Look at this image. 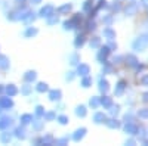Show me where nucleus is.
Segmentation results:
<instances>
[{
	"label": "nucleus",
	"instance_id": "c756f323",
	"mask_svg": "<svg viewBox=\"0 0 148 146\" xmlns=\"http://www.w3.org/2000/svg\"><path fill=\"white\" fill-rule=\"evenodd\" d=\"M99 46H101V39H99V37L90 39V47H92V49H98Z\"/></svg>",
	"mask_w": 148,
	"mask_h": 146
},
{
	"label": "nucleus",
	"instance_id": "e433bc0d",
	"mask_svg": "<svg viewBox=\"0 0 148 146\" xmlns=\"http://www.w3.org/2000/svg\"><path fill=\"white\" fill-rule=\"evenodd\" d=\"M138 115H139V118H144V120H148V108H144V109H139V111H138Z\"/></svg>",
	"mask_w": 148,
	"mask_h": 146
},
{
	"label": "nucleus",
	"instance_id": "ddd939ff",
	"mask_svg": "<svg viewBox=\"0 0 148 146\" xmlns=\"http://www.w3.org/2000/svg\"><path fill=\"white\" fill-rule=\"evenodd\" d=\"M61 97H62V92L58 90V89H55V90H51V92H49V99H51L52 102L59 101Z\"/></svg>",
	"mask_w": 148,
	"mask_h": 146
},
{
	"label": "nucleus",
	"instance_id": "a18cd8bd",
	"mask_svg": "<svg viewBox=\"0 0 148 146\" xmlns=\"http://www.w3.org/2000/svg\"><path fill=\"white\" fill-rule=\"evenodd\" d=\"M33 123H34V130L40 131L43 128V121H33Z\"/></svg>",
	"mask_w": 148,
	"mask_h": 146
},
{
	"label": "nucleus",
	"instance_id": "dca6fc26",
	"mask_svg": "<svg viewBox=\"0 0 148 146\" xmlns=\"http://www.w3.org/2000/svg\"><path fill=\"white\" fill-rule=\"evenodd\" d=\"M125 59H126V64H127V67L135 68V67L138 65V59L135 58L133 55H126V56H125Z\"/></svg>",
	"mask_w": 148,
	"mask_h": 146
},
{
	"label": "nucleus",
	"instance_id": "49530a36",
	"mask_svg": "<svg viewBox=\"0 0 148 146\" xmlns=\"http://www.w3.org/2000/svg\"><path fill=\"white\" fill-rule=\"evenodd\" d=\"M21 92H22V94H30L31 93V86H28V84H25L22 89H21Z\"/></svg>",
	"mask_w": 148,
	"mask_h": 146
},
{
	"label": "nucleus",
	"instance_id": "9b49d317",
	"mask_svg": "<svg viewBox=\"0 0 148 146\" xmlns=\"http://www.w3.org/2000/svg\"><path fill=\"white\" fill-rule=\"evenodd\" d=\"M86 43V35L84 34H79L76 40H74V46H76V49H82Z\"/></svg>",
	"mask_w": 148,
	"mask_h": 146
},
{
	"label": "nucleus",
	"instance_id": "6e6d98bb",
	"mask_svg": "<svg viewBox=\"0 0 148 146\" xmlns=\"http://www.w3.org/2000/svg\"><path fill=\"white\" fill-rule=\"evenodd\" d=\"M142 101H144L145 103H148V92H145V93L142 94Z\"/></svg>",
	"mask_w": 148,
	"mask_h": 146
},
{
	"label": "nucleus",
	"instance_id": "13d9d810",
	"mask_svg": "<svg viewBox=\"0 0 148 146\" xmlns=\"http://www.w3.org/2000/svg\"><path fill=\"white\" fill-rule=\"evenodd\" d=\"M121 59H123V58H120V56H117V58H114V59H113V62H114V64H119V62H120V60H121Z\"/></svg>",
	"mask_w": 148,
	"mask_h": 146
},
{
	"label": "nucleus",
	"instance_id": "f257e3e1",
	"mask_svg": "<svg viewBox=\"0 0 148 146\" xmlns=\"http://www.w3.org/2000/svg\"><path fill=\"white\" fill-rule=\"evenodd\" d=\"M133 50L136 52H144L145 49H148V35H141L132 43Z\"/></svg>",
	"mask_w": 148,
	"mask_h": 146
},
{
	"label": "nucleus",
	"instance_id": "423d86ee",
	"mask_svg": "<svg viewBox=\"0 0 148 146\" xmlns=\"http://www.w3.org/2000/svg\"><path fill=\"white\" fill-rule=\"evenodd\" d=\"M70 21L73 22V27H74V28H80L82 24H83V15H82V14H74Z\"/></svg>",
	"mask_w": 148,
	"mask_h": 146
},
{
	"label": "nucleus",
	"instance_id": "f704fd0d",
	"mask_svg": "<svg viewBox=\"0 0 148 146\" xmlns=\"http://www.w3.org/2000/svg\"><path fill=\"white\" fill-rule=\"evenodd\" d=\"M119 112H120V106H119V105H116V106L111 105V106H110V114L113 115V117H116Z\"/></svg>",
	"mask_w": 148,
	"mask_h": 146
},
{
	"label": "nucleus",
	"instance_id": "864d4df0",
	"mask_svg": "<svg viewBox=\"0 0 148 146\" xmlns=\"http://www.w3.org/2000/svg\"><path fill=\"white\" fill-rule=\"evenodd\" d=\"M132 120H133V118H132L130 114H129V115H127V114L125 115V121H126V123H132Z\"/></svg>",
	"mask_w": 148,
	"mask_h": 146
},
{
	"label": "nucleus",
	"instance_id": "f3484780",
	"mask_svg": "<svg viewBox=\"0 0 148 146\" xmlns=\"http://www.w3.org/2000/svg\"><path fill=\"white\" fill-rule=\"evenodd\" d=\"M0 106L5 108V109H9L14 106V102H12L9 97H0Z\"/></svg>",
	"mask_w": 148,
	"mask_h": 146
},
{
	"label": "nucleus",
	"instance_id": "473e14b6",
	"mask_svg": "<svg viewBox=\"0 0 148 146\" xmlns=\"http://www.w3.org/2000/svg\"><path fill=\"white\" fill-rule=\"evenodd\" d=\"M15 136L18 139H24V137H25V130H24V127H18L15 130Z\"/></svg>",
	"mask_w": 148,
	"mask_h": 146
},
{
	"label": "nucleus",
	"instance_id": "20e7f679",
	"mask_svg": "<svg viewBox=\"0 0 148 146\" xmlns=\"http://www.w3.org/2000/svg\"><path fill=\"white\" fill-rule=\"evenodd\" d=\"M138 130H139V127L135 124L133 121H132V123H126V126H125V131L129 133V134H132V136L138 134Z\"/></svg>",
	"mask_w": 148,
	"mask_h": 146
},
{
	"label": "nucleus",
	"instance_id": "6ab92c4d",
	"mask_svg": "<svg viewBox=\"0 0 148 146\" xmlns=\"http://www.w3.org/2000/svg\"><path fill=\"white\" fill-rule=\"evenodd\" d=\"M99 105H102L104 108H110L111 105H113V99L104 94V96L101 97V99H99Z\"/></svg>",
	"mask_w": 148,
	"mask_h": 146
},
{
	"label": "nucleus",
	"instance_id": "6e6552de",
	"mask_svg": "<svg viewBox=\"0 0 148 146\" xmlns=\"http://www.w3.org/2000/svg\"><path fill=\"white\" fill-rule=\"evenodd\" d=\"M77 74L82 75V77L90 74V67H89L88 64H79V67H77Z\"/></svg>",
	"mask_w": 148,
	"mask_h": 146
},
{
	"label": "nucleus",
	"instance_id": "c85d7f7f",
	"mask_svg": "<svg viewBox=\"0 0 148 146\" xmlns=\"http://www.w3.org/2000/svg\"><path fill=\"white\" fill-rule=\"evenodd\" d=\"M31 121H33V115H30V114H24V115L21 117V123H22V126H25V124L31 123Z\"/></svg>",
	"mask_w": 148,
	"mask_h": 146
},
{
	"label": "nucleus",
	"instance_id": "2eb2a0df",
	"mask_svg": "<svg viewBox=\"0 0 148 146\" xmlns=\"http://www.w3.org/2000/svg\"><path fill=\"white\" fill-rule=\"evenodd\" d=\"M36 143H42V145H55V139H53L51 134H47V136L43 137V139H37Z\"/></svg>",
	"mask_w": 148,
	"mask_h": 146
},
{
	"label": "nucleus",
	"instance_id": "a878e982",
	"mask_svg": "<svg viewBox=\"0 0 148 146\" xmlns=\"http://www.w3.org/2000/svg\"><path fill=\"white\" fill-rule=\"evenodd\" d=\"M58 21H59V16L52 14L51 16H47V25H55V24H58Z\"/></svg>",
	"mask_w": 148,
	"mask_h": 146
},
{
	"label": "nucleus",
	"instance_id": "ea45409f",
	"mask_svg": "<svg viewBox=\"0 0 148 146\" xmlns=\"http://www.w3.org/2000/svg\"><path fill=\"white\" fill-rule=\"evenodd\" d=\"M104 69H102V72H104V74H111V72H113V67H111L108 62H104Z\"/></svg>",
	"mask_w": 148,
	"mask_h": 146
},
{
	"label": "nucleus",
	"instance_id": "aec40b11",
	"mask_svg": "<svg viewBox=\"0 0 148 146\" xmlns=\"http://www.w3.org/2000/svg\"><path fill=\"white\" fill-rule=\"evenodd\" d=\"M105 124H107L110 128H119V127H120V121L116 120V118H110V120L105 121Z\"/></svg>",
	"mask_w": 148,
	"mask_h": 146
},
{
	"label": "nucleus",
	"instance_id": "72a5a7b5",
	"mask_svg": "<svg viewBox=\"0 0 148 146\" xmlns=\"http://www.w3.org/2000/svg\"><path fill=\"white\" fill-rule=\"evenodd\" d=\"M89 105L93 108V109H96L98 106H99V97H90V101H89Z\"/></svg>",
	"mask_w": 148,
	"mask_h": 146
},
{
	"label": "nucleus",
	"instance_id": "7ed1b4c3",
	"mask_svg": "<svg viewBox=\"0 0 148 146\" xmlns=\"http://www.w3.org/2000/svg\"><path fill=\"white\" fill-rule=\"evenodd\" d=\"M138 10H139L138 3H127L125 7V14H126V16H135L138 14Z\"/></svg>",
	"mask_w": 148,
	"mask_h": 146
},
{
	"label": "nucleus",
	"instance_id": "680f3d73",
	"mask_svg": "<svg viewBox=\"0 0 148 146\" xmlns=\"http://www.w3.org/2000/svg\"><path fill=\"white\" fill-rule=\"evenodd\" d=\"M141 3H142L144 6H147V7H148V0H141Z\"/></svg>",
	"mask_w": 148,
	"mask_h": 146
},
{
	"label": "nucleus",
	"instance_id": "4468645a",
	"mask_svg": "<svg viewBox=\"0 0 148 146\" xmlns=\"http://www.w3.org/2000/svg\"><path fill=\"white\" fill-rule=\"evenodd\" d=\"M108 118H107V115L104 114V112H96L95 115H93V121L96 124H102V123H105Z\"/></svg>",
	"mask_w": 148,
	"mask_h": 146
},
{
	"label": "nucleus",
	"instance_id": "603ef678",
	"mask_svg": "<svg viewBox=\"0 0 148 146\" xmlns=\"http://www.w3.org/2000/svg\"><path fill=\"white\" fill-rule=\"evenodd\" d=\"M74 75H76V74H74V72H68V74H67V81H73L74 80Z\"/></svg>",
	"mask_w": 148,
	"mask_h": 146
},
{
	"label": "nucleus",
	"instance_id": "8fccbe9b",
	"mask_svg": "<svg viewBox=\"0 0 148 146\" xmlns=\"http://www.w3.org/2000/svg\"><path fill=\"white\" fill-rule=\"evenodd\" d=\"M108 47H110V50H117V43H114L113 40H110Z\"/></svg>",
	"mask_w": 148,
	"mask_h": 146
},
{
	"label": "nucleus",
	"instance_id": "a211bd4d",
	"mask_svg": "<svg viewBox=\"0 0 148 146\" xmlns=\"http://www.w3.org/2000/svg\"><path fill=\"white\" fill-rule=\"evenodd\" d=\"M37 74H36V71H27L25 74H24V81H27V83H33L36 80Z\"/></svg>",
	"mask_w": 148,
	"mask_h": 146
},
{
	"label": "nucleus",
	"instance_id": "4be33fe9",
	"mask_svg": "<svg viewBox=\"0 0 148 146\" xmlns=\"http://www.w3.org/2000/svg\"><path fill=\"white\" fill-rule=\"evenodd\" d=\"M104 35H105L108 40H114V39H116V31H114L113 28H110V27H108V28L104 30Z\"/></svg>",
	"mask_w": 148,
	"mask_h": 146
},
{
	"label": "nucleus",
	"instance_id": "09e8293b",
	"mask_svg": "<svg viewBox=\"0 0 148 146\" xmlns=\"http://www.w3.org/2000/svg\"><path fill=\"white\" fill-rule=\"evenodd\" d=\"M74 27H73V22L71 21H65L64 22V30H73Z\"/></svg>",
	"mask_w": 148,
	"mask_h": 146
},
{
	"label": "nucleus",
	"instance_id": "58836bf2",
	"mask_svg": "<svg viewBox=\"0 0 148 146\" xmlns=\"http://www.w3.org/2000/svg\"><path fill=\"white\" fill-rule=\"evenodd\" d=\"M43 115H45V108L40 106V105H39V106H36V117H39V118H40V117H43Z\"/></svg>",
	"mask_w": 148,
	"mask_h": 146
},
{
	"label": "nucleus",
	"instance_id": "c9c22d12",
	"mask_svg": "<svg viewBox=\"0 0 148 146\" xmlns=\"http://www.w3.org/2000/svg\"><path fill=\"white\" fill-rule=\"evenodd\" d=\"M10 137H12L10 133H6L5 131V133H2V136H0V140H2L3 143H9L10 142Z\"/></svg>",
	"mask_w": 148,
	"mask_h": 146
},
{
	"label": "nucleus",
	"instance_id": "3c124183",
	"mask_svg": "<svg viewBox=\"0 0 148 146\" xmlns=\"http://www.w3.org/2000/svg\"><path fill=\"white\" fill-rule=\"evenodd\" d=\"M141 84H142V86H147V87H148V74H145V75L141 78Z\"/></svg>",
	"mask_w": 148,
	"mask_h": 146
},
{
	"label": "nucleus",
	"instance_id": "cd10ccee",
	"mask_svg": "<svg viewBox=\"0 0 148 146\" xmlns=\"http://www.w3.org/2000/svg\"><path fill=\"white\" fill-rule=\"evenodd\" d=\"M36 90L39 92V93H45V92L49 90V87H47V84H46V83H39V84L36 86Z\"/></svg>",
	"mask_w": 148,
	"mask_h": 146
},
{
	"label": "nucleus",
	"instance_id": "5fc2aeb1",
	"mask_svg": "<svg viewBox=\"0 0 148 146\" xmlns=\"http://www.w3.org/2000/svg\"><path fill=\"white\" fill-rule=\"evenodd\" d=\"M111 7H113V10H116V12H119V10H120V5H119L117 2H116L113 6H111Z\"/></svg>",
	"mask_w": 148,
	"mask_h": 146
},
{
	"label": "nucleus",
	"instance_id": "a19ab883",
	"mask_svg": "<svg viewBox=\"0 0 148 146\" xmlns=\"http://www.w3.org/2000/svg\"><path fill=\"white\" fill-rule=\"evenodd\" d=\"M58 121H59V124H64V126H65V124H68L70 120H68L67 115H59V117H58Z\"/></svg>",
	"mask_w": 148,
	"mask_h": 146
},
{
	"label": "nucleus",
	"instance_id": "bf43d9fd",
	"mask_svg": "<svg viewBox=\"0 0 148 146\" xmlns=\"http://www.w3.org/2000/svg\"><path fill=\"white\" fill-rule=\"evenodd\" d=\"M15 2H16L18 5H21V6H24V3H25V0H15Z\"/></svg>",
	"mask_w": 148,
	"mask_h": 146
},
{
	"label": "nucleus",
	"instance_id": "c03bdc74",
	"mask_svg": "<svg viewBox=\"0 0 148 146\" xmlns=\"http://www.w3.org/2000/svg\"><path fill=\"white\" fill-rule=\"evenodd\" d=\"M102 7H107V2H105V0H99V2H98V5L95 6L96 10H101Z\"/></svg>",
	"mask_w": 148,
	"mask_h": 146
},
{
	"label": "nucleus",
	"instance_id": "9d476101",
	"mask_svg": "<svg viewBox=\"0 0 148 146\" xmlns=\"http://www.w3.org/2000/svg\"><path fill=\"white\" fill-rule=\"evenodd\" d=\"M71 10H73V5H71V3H65V5L59 6V7L56 9V12H58V14H61V15H68Z\"/></svg>",
	"mask_w": 148,
	"mask_h": 146
},
{
	"label": "nucleus",
	"instance_id": "4d7b16f0",
	"mask_svg": "<svg viewBox=\"0 0 148 146\" xmlns=\"http://www.w3.org/2000/svg\"><path fill=\"white\" fill-rule=\"evenodd\" d=\"M135 143H136V142H135V139H129V140L126 142V145H130V146H132V145H135Z\"/></svg>",
	"mask_w": 148,
	"mask_h": 146
},
{
	"label": "nucleus",
	"instance_id": "79ce46f5",
	"mask_svg": "<svg viewBox=\"0 0 148 146\" xmlns=\"http://www.w3.org/2000/svg\"><path fill=\"white\" fill-rule=\"evenodd\" d=\"M43 117H45L46 121H52V120L56 118V114H55V112H47V114H45Z\"/></svg>",
	"mask_w": 148,
	"mask_h": 146
},
{
	"label": "nucleus",
	"instance_id": "de8ad7c7",
	"mask_svg": "<svg viewBox=\"0 0 148 146\" xmlns=\"http://www.w3.org/2000/svg\"><path fill=\"white\" fill-rule=\"evenodd\" d=\"M68 143V137H64V139H56L55 140V145H67Z\"/></svg>",
	"mask_w": 148,
	"mask_h": 146
},
{
	"label": "nucleus",
	"instance_id": "37998d69",
	"mask_svg": "<svg viewBox=\"0 0 148 146\" xmlns=\"http://www.w3.org/2000/svg\"><path fill=\"white\" fill-rule=\"evenodd\" d=\"M104 24H105V25H111V24H113V15H107V16H104Z\"/></svg>",
	"mask_w": 148,
	"mask_h": 146
},
{
	"label": "nucleus",
	"instance_id": "7c9ffc66",
	"mask_svg": "<svg viewBox=\"0 0 148 146\" xmlns=\"http://www.w3.org/2000/svg\"><path fill=\"white\" fill-rule=\"evenodd\" d=\"M79 62H80V56L77 53H73L70 56V64L71 65H79Z\"/></svg>",
	"mask_w": 148,
	"mask_h": 146
},
{
	"label": "nucleus",
	"instance_id": "4c0bfd02",
	"mask_svg": "<svg viewBox=\"0 0 148 146\" xmlns=\"http://www.w3.org/2000/svg\"><path fill=\"white\" fill-rule=\"evenodd\" d=\"M37 33H39V31H37V28H33V27H30V28L25 31V37H33V35H36Z\"/></svg>",
	"mask_w": 148,
	"mask_h": 146
},
{
	"label": "nucleus",
	"instance_id": "0eeeda50",
	"mask_svg": "<svg viewBox=\"0 0 148 146\" xmlns=\"http://www.w3.org/2000/svg\"><path fill=\"white\" fill-rule=\"evenodd\" d=\"M126 86H127L126 80H120V81L117 83V86H116V90H114L116 96H121L123 93H125V90H126Z\"/></svg>",
	"mask_w": 148,
	"mask_h": 146
},
{
	"label": "nucleus",
	"instance_id": "5701e85b",
	"mask_svg": "<svg viewBox=\"0 0 148 146\" xmlns=\"http://www.w3.org/2000/svg\"><path fill=\"white\" fill-rule=\"evenodd\" d=\"M9 68V59L5 55H0V69H8Z\"/></svg>",
	"mask_w": 148,
	"mask_h": 146
},
{
	"label": "nucleus",
	"instance_id": "e2e57ef3",
	"mask_svg": "<svg viewBox=\"0 0 148 146\" xmlns=\"http://www.w3.org/2000/svg\"><path fill=\"white\" fill-rule=\"evenodd\" d=\"M2 92H3V87H2V86H0V93H2Z\"/></svg>",
	"mask_w": 148,
	"mask_h": 146
},
{
	"label": "nucleus",
	"instance_id": "bb28decb",
	"mask_svg": "<svg viewBox=\"0 0 148 146\" xmlns=\"http://www.w3.org/2000/svg\"><path fill=\"white\" fill-rule=\"evenodd\" d=\"M6 93L9 94V97H10V96H15V94L18 93V89L14 86V84H9V86L6 87Z\"/></svg>",
	"mask_w": 148,
	"mask_h": 146
},
{
	"label": "nucleus",
	"instance_id": "f8f14e48",
	"mask_svg": "<svg viewBox=\"0 0 148 146\" xmlns=\"http://www.w3.org/2000/svg\"><path fill=\"white\" fill-rule=\"evenodd\" d=\"M98 84H99L98 87H99V92H101V93H104V94L108 93V90H110V83H108L105 78H101Z\"/></svg>",
	"mask_w": 148,
	"mask_h": 146
},
{
	"label": "nucleus",
	"instance_id": "1a4fd4ad",
	"mask_svg": "<svg viewBox=\"0 0 148 146\" xmlns=\"http://www.w3.org/2000/svg\"><path fill=\"white\" fill-rule=\"evenodd\" d=\"M86 133H88V130H86L84 127L77 128V130H76V133L73 134V140H74V142H80V140L86 136Z\"/></svg>",
	"mask_w": 148,
	"mask_h": 146
},
{
	"label": "nucleus",
	"instance_id": "052dcab7",
	"mask_svg": "<svg viewBox=\"0 0 148 146\" xmlns=\"http://www.w3.org/2000/svg\"><path fill=\"white\" fill-rule=\"evenodd\" d=\"M31 3L33 5H39V3H42V0H31Z\"/></svg>",
	"mask_w": 148,
	"mask_h": 146
},
{
	"label": "nucleus",
	"instance_id": "2f4dec72",
	"mask_svg": "<svg viewBox=\"0 0 148 146\" xmlns=\"http://www.w3.org/2000/svg\"><path fill=\"white\" fill-rule=\"evenodd\" d=\"M93 3H95L93 0H86V2L83 3V10H84V12H89V10L93 7Z\"/></svg>",
	"mask_w": 148,
	"mask_h": 146
},
{
	"label": "nucleus",
	"instance_id": "412c9836",
	"mask_svg": "<svg viewBox=\"0 0 148 146\" xmlns=\"http://www.w3.org/2000/svg\"><path fill=\"white\" fill-rule=\"evenodd\" d=\"M86 114H88V109H86V106L84 105H79L77 108H76V115L77 117H86Z\"/></svg>",
	"mask_w": 148,
	"mask_h": 146
},
{
	"label": "nucleus",
	"instance_id": "f03ea898",
	"mask_svg": "<svg viewBox=\"0 0 148 146\" xmlns=\"http://www.w3.org/2000/svg\"><path fill=\"white\" fill-rule=\"evenodd\" d=\"M99 47H101V46H99ZM110 53H111L110 47H108V46H102V47L99 49V52H98V55H96V59L99 60L101 64H104V62H107V58L110 56Z\"/></svg>",
	"mask_w": 148,
	"mask_h": 146
},
{
	"label": "nucleus",
	"instance_id": "393cba45",
	"mask_svg": "<svg viewBox=\"0 0 148 146\" xmlns=\"http://www.w3.org/2000/svg\"><path fill=\"white\" fill-rule=\"evenodd\" d=\"M90 86H92V77L84 75V77H83V80H82V87L88 89V87H90Z\"/></svg>",
	"mask_w": 148,
	"mask_h": 146
},
{
	"label": "nucleus",
	"instance_id": "b1692460",
	"mask_svg": "<svg viewBox=\"0 0 148 146\" xmlns=\"http://www.w3.org/2000/svg\"><path fill=\"white\" fill-rule=\"evenodd\" d=\"M93 30H96V22H95L92 18H89V21L86 22V31L90 33V31H93Z\"/></svg>",
	"mask_w": 148,
	"mask_h": 146
},
{
	"label": "nucleus",
	"instance_id": "39448f33",
	"mask_svg": "<svg viewBox=\"0 0 148 146\" xmlns=\"http://www.w3.org/2000/svg\"><path fill=\"white\" fill-rule=\"evenodd\" d=\"M52 14H55V9L52 5H46L45 7L40 9V16L42 18H47V16H51Z\"/></svg>",
	"mask_w": 148,
	"mask_h": 146
}]
</instances>
